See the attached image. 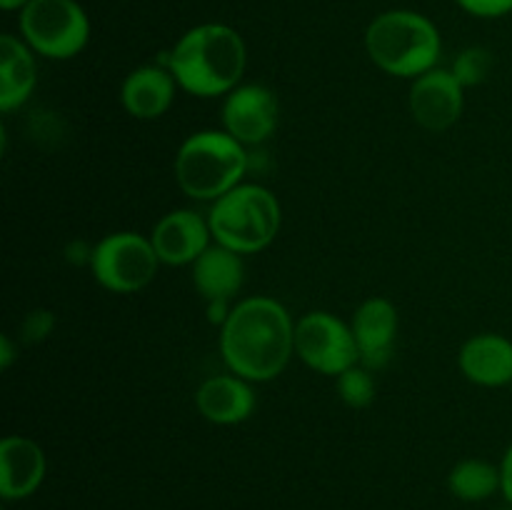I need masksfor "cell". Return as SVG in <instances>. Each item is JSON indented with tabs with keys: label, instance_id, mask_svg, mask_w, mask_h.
<instances>
[{
	"label": "cell",
	"instance_id": "obj_1",
	"mask_svg": "<svg viewBox=\"0 0 512 510\" xmlns=\"http://www.w3.org/2000/svg\"><path fill=\"white\" fill-rule=\"evenodd\" d=\"M220 353L230 373L250 383L278 378L295 353V325L285 305L265 295L240 300L220 328Z\"/></svg>",
	"mask_w": 512,
	"mask_h": 510
},
{
	"label": "cell",
	"instance_id": "obj_2",
	"mask_svg": "<svg viewBox=\"0 0 512 510\" xmlns=\"http://www.w3.org/2000/svg\"><path fill=\"white\" fill-rule=\"evenodd\" d=\"M248 65L243 35L223 23H203L180 35L165 53V68L180 88L198 98L233 93Z\"/></svg>",
	"mask_w": 512,
	"mask_h": 510
},
{
	"label": "cell",
	"instance_id": "obj_3",
	"mask_svg": "<svg viewBox=\"0 0 512 510\" xmlns=\"http://www.w3.org/2000/svg\"><path fill=\"white\" fill-rule=\"evenodd\" d=\"M365 48L370 60L398 78H420L438 68L440 30L415 10H385L365 30Z\"/></svg>",
	"mask_w": 512,
	"mask_h": 510
},
{
	"label": "cell",
	"instance_id": "obj_4",
	"mask_svg": "<svg viewBox=\"0 0 512 510\" xmlns=\"http://www.w3.org/2000/svg\"><path fill=\"white\" fill-rule=\"evenodd\" d=\"M248 173V153L225 130L193 133L175 155V180L195 200H218L238 188Z\"/></svg>",
	"mask_w": 512,
	"mask_h": 510
},
{
	"label": "cell",
	"instance_id": "obj_5",
	"mask_svg": "<svg viewBox=\"0 0 512 510\" xmlns=\"http://www.w3.org/2000/svg\"><path fill=\"white\" fill-rule=\"evenodd\" d=\"M280 203L268 188L240 183L213 203L208 225L213 240L240 255L268 248L280 230Z\"/></svg>",
	"mask_w": 512,
	"mask_h": 510
},
{
	"label": "cell",
	"instance_id": "obj_6",
	"mask_svg": "<svg viewBox=\"0 0 512 510\" xmlns=\"http://www.w3.org/2000/svg\"><path fill=\"white\" fill-rule=\"evenodd\" d=\"M20 35L35 55L68 60L88 45L90 20L78 0H30L20 10Z\"/></svg>",
	"mask_w": 512,
	"mask_h": 510
},
{
	"label": "cell",
	"instance_id": "obj_7",
	"mask_svg": "<svg viewBox=\"0 0 512 510\" xmlns=\"http://www.w3.org/2000/svg\"><path fill=\"white\" fill-rule=\"evenodd\" d=\"M158 253L153 243L145 235L123 230V233H110L93 245L90 255V270L93 278L110 293H138L158 270Z\"/></svg>",
	"mask_w": 512,
	"mask_h": 510
},
{
	"label": "cell",
	"instance_id": "obj_8",
	"mask_svg": "<svg viewBox=\"0 0 512 510\" xmlns=\"http://www.w3.org/2000/svg\"><path fill=\"white\" fill-rule=\"evenodd\" d=\"M295 353L315 373L335 375L360 363V348L350 325L328 310H313L295 325Z\"/></svg>",
	"mask_w": 512,
	"mask_h": 510
},
{
	"label": "cell",
	"instance_id": "obj_9",
	"mask_svg": "<svg viewBox=\"0 0 512 510\" xmlns=\"http://www.w3.org/2000/svg\"><path fill=\"white\" fill-rule=\"evenodd\" d=\"M280 105L270 88L260 83L238 85L225 95L223 125L243 145H258L268 140L278 128Z\"/></svg>",
	"mask_w": 512,
	"mask_h": 510
},
{
	"label": "cell",
	"instance_id": "obj_10",
	"mask_svg": "<svg viewBox=\"0 0 512 510\" xmlns=\"http://www.w3.org/2000/svg\"><path fill=\"white\" fill-rule=\"evenodd\" d=\"M463 90L465 88L455 78L453 70L433 68L415 78L413 88H410V110H413L415 123L433 133L448 130L463 115Z\"/></svg>",
	"mask_w": 512,
	"mask_h": 510
},
{
	"label": "cell",
	"instance_id": "obj_11",
	"mask_svg": "<svg viewBox=\"0 0 512 510\" xmlns=\"http://www.w3.org/2000/svg\"><path fill=\"white\" fill-rule=\"evenodd\" d=\"M210 225L195 210H173L150 233L155 253L165 265H193L210 248Z\"/></svg>",
	"mask_w": 512,
	"mask_h": 510
},
{
	"label": "cell",
	"instance_id": "obj_12",
	"mask_svg": "<svg viewBox=\"0 0 512 510\" xmlns=\"http://www.w3.org/2000/svg\"><path fill=\"white\" fill-rule=\"evenodd\" d=\"M48 460L43 448L25 435H8L0 443V495L3 500L30 498L43 485Z\"/></svg>",
	"mask_w": 512,
	"mask_h": 510
},
{
	"label": "cell",
	"instance_id": "obj_13",
	"mask_svg": "<svg viewBox=\"0 0 512 510\" xmlns=\"http://www.w3.org/2000/svg\"><path fill=\"white\" fill-rule=\"evenodd\" d=\"M353 333L365 368H385L398 335V310L388 298H368L353 315Z\"/></svg>",
	"mask_w": 512,
	"mask_h": 510
},
{
	"label": "cell",
	"instance_id": "obj_14",
	"mask_svg": "<svg viewBox=\"0 0 512 510\" xmlns=\"http://www.w3.org/2000/svg\"><path fill=\"white\" fill-rule=\"evenodd\" d=\"M460 370L483 388H503L512 383V340L498 333L473 335L460 348Z\"/></svg>",
	"mask_w": 512,
	"mask_h": 510
},
{
	"label": "cell",
	"instance_id": "obj_15",
	"mask_svg": "<svg viewBox=\"0 0 512 510\" xmlns=\"http://www.w3.org/2000/svg\"><path fill=\"white\" fill-rule=\"evenodd\" d=\"M200 415L215 425L243 423L255 410V393L250 380L240 375H215L208 378L195 393Z\"/></svg>",
	"mask_w": 512,
	"mask_h": 510
},
{
	"label": "cell",
	"instance_id": "obj_16",
	"mask_svg": "<svg viewBox=\"0 0 512 510\" xmlns=\"http://www.w3.org/2000/svg\"><path fill=\"white\" fill-rule=\"evenodd\" d=\"M178 80L165 65H140L120 88V100L133 118L153 120L160 118L173 105Z\"/></svg>",
	"mask_w": 512,
	"mask_h": 510
},
{
	"label": "cell",
	"instance_id": "obj_17",
	"mask_svg": "<svg viewBox=\"0 0 512 510\" xmlns=\"http://www.w3.org/2000/svg\"><path fill=\"white\" fill-rule=\"evenodd\" d=\"M38 83L35 53L23 38L0 35V110L20 108L33 95Z\"/></svg>",
	"mask_w": 512,
	"mask_h": 510
},
{
	"label": "cell",
	"instance_id": "obj_18",
	"mask_svg": "<svg viewBox=\"0 0 512 510\" xmlns=\"http://www.w3.org/2000/svg\"><path fill=\"white\" fill-rule=\"evenodd\" d=\"M245 278V265L240 253L210 245L193 263V285L205 300H230L240 290Z\"/></svg>",
	"mask_w": 512,
	"mask_h": 510
},
{
	"label": "cell",
	"instance_id": "obj_19",
	"mask_svg": "<svg viewBox=\"0 0 512 510\" xmlns=\"http://www.w3.org/2000/svg\"><path fill=\"white\" fill-rule=\"evenodd\" d=\"M450 493L465 503H480L500 490V468L480 458L460 460L448 475Z\"/></svg>",
	"mask_w": 512,
	"mask_h": 510
},
{
	"label": "cell",
	"instance_id": "obj_20",
	"mask_svg": "<svg viewBox=\"0 0 512 510\" xmlns=\"http://www.w3.org/2000/svg\"><path fill=\"white\" fill-rule=\"evenodd\" d=\"M338 395L350 408H368L375 400V380L368 368L353 365L338 375Z\"/></svg>",
	"mask_w": 512,
	"mask_h": 510
},
{
	"label": "cell",
	"instance_id": "obj_21",
	"mask_svg": "<svg viewBox=\"0 0 512 510\" xmlns=\"http://www.w3.org/2000/svg\"><path fill=\"white\" fill-rule=\"evenodd\" d=\"M453 75L460 80L463 88H475V85L485 83L493 70V55H490L488 48H480V45H473V48H465L463 53L455 58L453 63Z\"/></svg>",
	"mask_w": 512,
	"mask_h": 510
},
{
	"label": "cell",
	"instance_id": "obj_22",
	"mask_svg": "<svg viewBox=\"0 0 512 510\" xmlns=\"http://www.w3.org/2000/svg\"><path fill=\"white\" fill-rule=\"evenodd\" d=\"M55 328V318L50 310H33V313L25 315L23 325H20V333H23L25 343H40V340L48 338Z\"/></svg>",
	"mask_w": 512,
	"mask_h": 510
},
{
	"label": "cell",
	"instance_id": "obj_23",
	"mask_svg": "<svg viewBox=\"0 0 512 510\" xmlns=\"http://www.w3.org/2000/svg\"><path fill=\"white\" fill-rule=\"evenodd\" d=\"M455 3L475 18H503L512 13V0H455Z\"/></svg>",
	"mask_w": 512,
	"mask_h": 510
},
{
	"label": "cell",
	"instance_id": "obj_24",
	"mask_svg": "<svg viewBox=\"0 0 512 510\" xmlns=\"http://www.w3.org/2000/svg\"><path fill=\"white\" fill-rule=\"evenodd\" d=\"M500 493L512 505V445L505 450L503 463H500Z\"/></svg>",
	"mask_w": 512,
	"mask_h": 510
},
{
	"label": "cell",
	"instance_id": "obj_25",
	"mask_svg": "<svg viewBox=\"0 0 512 510\" xmlns=\"http://www.w3.org/2000/svg\"><path fill=\"white\" fill-rule=\"evenodd\" d=\"M233 308H228V300H208V320L213 325H220L223 328L228 323Z\"/></svg>",
	"mask_w": 512,
	"mask_h": 510
},
{
	"label": "cell",
	"instance_id": "obj_26",
	"mask_svg": "<svg viewBox=\"0 0 512 510\" xmlns=\"http://www.w3.org/2000/svg\"><path fill=\"white\" fill-rule=\"evenodd\" d=\"M15 363V345L8 335H0V370H8Z\"/></svg>",
	"mask_w": 512,
	"mask_h": 510
},
{
	"label": "cell",
	"instance_id": "obj_27",
	"mask_svg": "<svg viewBox=\"0 0 512 510\" xmlns=\"http://www.w3.org/2000/svg\"><path fill=\"white\" fill-rule=\"evenodd\" d=\"M28 3L30 0H0V8L8 10V13H13V10H23Z\"/></svg>",
	"mask_w": 512,
	"mask_h": 510
},
{
	"label": "cell",
	"instance_id": "obj_28",
	"mask_svg": "<svg viewBox=\"0 0 512 510\" xmlns=\"http://www.w3.org/2000/svg\"><path fill=\"white\" fill-rule=\"evenodd\" d=\"M508 388H510V390H512V383H510V385H508Z\"/></svg>",
	"mask_w": 512,
	"mask_h": 510
}]
</instances>
